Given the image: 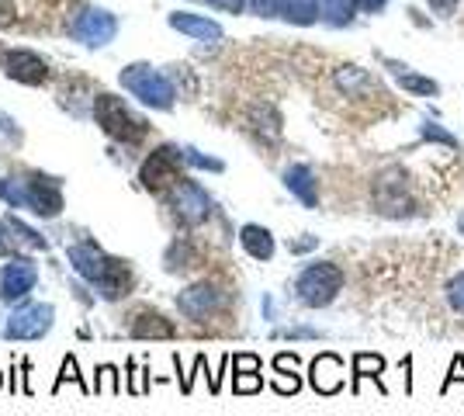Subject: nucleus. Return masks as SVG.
<instances>
[{"instance_id":"nucleus-1","label":"nucleus","mask_w":464,"mask_h":416,"mask_svg":"<svg viewBox=\"0 0 464 416\" xmlns=\"http://www.w3.org/2000/svg\"><path fill=\"white\" fill-rule=\"evenodd\" d=\"M66 257L73 264V271L83 281H91L104 298L118 302V298L129 295V288H132V267L125 260L108 257L97 243H73L66 250Z\"/></svg>"},{"instance_id":"nucleus-2","label":"nucleus","mask_w":464,"mask_h":416,"mask_svg":"<svg viewBox=\"0 0 464 416\" xmlns=\"http://www.w3.org/2000/svg\"><path fill=\"white\" fill-rule=\"evenodd\" d=\"M343 292V271L333 260H315L305 264L302 275L295 277V295L309 309H326Z\"/></svg>"},{"instance_id":"nucleus-3","label":"nucleus","mask_w":464,"mask_h":416,"mask_svg":"<svg viewBox=\"0 0 464 416\" xmlns=\"http://www.w3.org/2000/svg\"><path fill=\"white\" fill-rule=\"evenodd\" d=\"M121 87L125 91H132L142 104H150L156 111H167V108H174V83L163 77L160 70L153 66H146V63H136V66H129V70H121Z\"/></svg>"},{"instance_id":"nucleus-4","label":"nucleus","mask_w":464,"mask_h":416,"mask_svg":"<svg viewBox=\"0 0 464 416\" xmlns=\"http://www.w3.org/2000/svg\"><path fill=\"white\" fill-rule=\"evenodd\" d=\"M94 119L108 136L121 139V142H139V139L146 136V121L136 119L129 111V104L121 98H111V94H97Z\"/></svg>"},{"instance_id":"nucleus-5","label":"nucleus","mask_w":464,"mask_h":416,"mask_svg":"<svg viewBox=\"0 0 464 416\" xmlns=\"http://www.w3.org/2000/svg\"><path fill=\"white\" fill-rule=\"evenodd\" d=\"M374 205L388 218H409L416 216V201L409 195L406 174L399 167H388L374 178Z\"/></svg>"},{"instance_id":"nucleus-6","label":"nucleus","mask_w":464,"mask_h":416,"mask_svg":"<svg viewBox=\"0 0 464 416\" xmlns=\"http://www.w3.org/2000/svg\"><path fill=\"white\" fill-rule=\"evenodd\" d=\"M53 319H56V309H53L49 302L21 305L18 313H11V319L4 323V337L7 340H39L53 330Z\"/></svg>"},{"instance_id":"nucleus-7","label":"nucleus","mask_w":464,"mask_h":416,"mask_svg":"<svg viewBox=\"0 0 464 416\" xmlns=\"http://www.w3.org/2000/svg\"><path fill=\"white\" fill-rule=\"evenodd\" d=\"M180 163H184V150H177V146H160L156 153H150V160L142 163V188H150V191H160V188H174L177 180H180Z\"/></svg>"},{"instance_id":"nucleus-8","label":"nucleus","mask_w":464,"mask_h":416,"mask_svg":"<svg viewBox=\"0 0 464 416\" xmlns=\"http://www.w3.org/2000/svg\"><path fill=\"white\" fill-rule=\"evenodd\" d=\"M170 201H174V212L188 226H198V222H205V218L212 216V195L201 184H194V180H177L174 191H170Z\"/></svg>"},{"instance_id":"nucleus-9","label":"nucleus","mask_w":464,"mask_h":416,"mask_svg":"<svg viewBox=\"0 0 464 416\" xmlns=\"http://www.w3.org/2000/svg\"><path fill=\"white\" fill-rule=\"evenodd\" d=\"M39 285V267L28 257H14L0 267V298L4 302H18Z\"/></svg>"},{"instance_id":"nucleus-10","label":"nucleus","mask_w":464,"mask_h":416,"mask_svg":"<svg viewBox=\"0 0 464 416\" xmlns=\"http://www.w3.org/2000/svg\"><path fill=\"white\" fill-rule=\"evenodd\" d=\"M222 302H226V292L212 281H201V285H191L188 292L177 295V309L188 319H208L222 309Z\"/></svg>"},{"instance_id":"nucleus-11","label":"nucleus","mask_w":464,"mask_h":416,"mask_svg":"<svg viewBox=\"0 0 464 416\" xmlns=\"http://www.w3.org/2000/svg\"><path fill=\"white\" fill-rule=\"evenodd\" d=\"M70 32H73V39L83 42V45H108V42L115 39L118 21L111 18L108 11H83V15H77V21L70 24Z\"/></svg>"},{"instance_id":"nucleus-12","label":"nucleus","mask_w":464,"mask_h":416,"mask_svg":"<svg viewBox=\"0 0 464 416\" xmlns=\"http://www.w3.org/2000/svg\"><path fill=\"white\" fill-rule=\"evenodd\" d=\"M24 208L35 212L42 218L59 216L63 208V195H59V184L53 178H28L24 180Z\"/></svg>"},{"instance_id":"nucleus-13","label":"nucleus","mask_w":464,"mask_h":416,"mask_svg":"<svg viewBox=\"0 0 464 416\" xmlns=\"http://www.w3.org/2000/svg\"><path fill=\"white\" fill-rule=\"evenodd\" d=\"M309 382L319 396H336V392L343 389V361L336 354H329V351L319 357H312Z\"/></svg>"},{"instance_id":"nucleus-14","label":"nucleus","mask_w":464,"mask_h":416,"mask_svg":"<svg viewBox=\"0 0 464 416\" xmlns=\"http://www.w3.org/2000/svg\"><path fill=\"white\" fill-rule=\"evenodd\" d=\"M129 334L136 340H174L177 330L174 323L163 316V313H156V309H139L132 323H129Z\"/></svg>"},{"instance_id":"nucleus-15","label":"nucleus","mask_w":464,"mask_h":416,"mask_svg":"<svg viewBox=\"0 0 464 416\" xmlns=\"http://www.w3.org/2000/svg\"><path fill=\"white\" fill-rule=\"evenodd\" d=\"M7 77L11 80H21V83H45L49 77V70H45V63L35 56V53H28V49H11L7 53Z\"/></svg>"},{"instance_id":"nucleus-16","label":"nucleus","mask_w":464,"mask_h":416,"mask_svg":"<svg viewBox=\"0 0 464 416\" xmlns=\"http://www.w3.org/2000/svg\"><path fill=\"white\" fill-rule=\"evenodd\" d=\"M285 188H288L295 198L302 201L305 208H315L319 205V184H315V174L305 163H295L285 170Z\"/></svg>"},{"instance_id":"nucleus-17","label":"nucleus","mask_w":464,"mask_h":416,"mask_svg":"<svg viewBox=\"0 0 464 416\" xmlns=\"http://www.w3.org/2000/svg\"><path fill=\"white\" fill-rule=\"evenodd\" d=\"M385 66L392 70V77L399 80V87H402V91H409V94H420V98H437V94H440V83H437V80L420 77L416 70H409L406 63L385 60Z\"/></svg>"},{"instance_id":"nucleus-18","label":"nucleus","mask_w":464,"mask_h":416,"mask_svg":"<svg viewBox=\"0 0 464 416\" xmlns=\"http://www.w3.org/2000/svg\"><path fill=\"white\" fill-rule=\"evenodd\" d=\"M170 28H177V32H184V35L201 39V42H218V39H222V24H215L212 18H201V15H188V11H177V15H170Z\"/></svg>"},{"instance_id":"nucleus-19","label":"nucleus","mask_w":464,"mask_h":416,"mask_svg":"<svg viewBox=\"0 0 464 416\" xmlns=\"http://www.w3.org/2000/svg\"><path fill=\"white\" fill-rule=\"evenodd\" d=\"M239 243H243V250L250 254L253 260H271L274 257V237L271 229H264V226H243L239 229Z\"/></svg>"},{"instance_id":"nucleus-20","label":"nucleus","mask_w":464,"mask_h":416,"mask_svg":"<svg viewBox=\"0 0 464 416\" xmlns=\"http://www.w3.org/2000/svg\"><path fill=\"white\" fill-rule=\"evenodd\" d=\"M382 372H385V357L382 354H353V382H350V389L353 392H361V382L364 378H374L378 385H382ZM385 389V385H382Z\"/></svg>"},{"instance_id":"nucleus-21","label":"nucleus","mask_w":464,"mask_h":416,"mask_svg":"<svg viewBox=\"0 0 464 416\" xmlns=\"http://www.w3.org/2000/svg\"><path fill=\"white\" fill-rule=\"evenodd\" d=\"M277 15L291 24H315L319 21V0H277Z\"/></svg>"},{"instance_id":"nucleus-22","label":"nucleus","mask_w":464,"mask_h":416,"mask_svg":"<svg viewBox=\"0 0 464 416\" xmlns=\"http://www.w3.org/2000/svg\"><path fill=\"white\" fill-rule=\"evenodd\" d=\"M336 87L350 94V98H361L364 91L374 87V80L368 77V70H361V66H340L336 70Z\"/></svg>"},{"instance_id":"nucleus-23","label":"nucleus","mask_w":464,"mask_h":416,"mask_svg":"<svg viewBox=\"0 0 464 416\" xmlns=\"http://www.w3.org/2000/svg\"><path fill=\"white\" fill-rule=\"evenodd\" d=\"M353 7H357V0H319V15H323V21H329L333 28L350 24Z\"/></svg>"},{"instance_id":"nucleus-24","label":"nucleus","mask_w":464,"mask_h":416,"mask_svg":"<svg viewBox=\"0 0 464 416\" xmlns=\"http://www.w3.org/2000/svg\"><path fill=\"white\" fill-rule=\"evenodd\" d=\"M66 382L80 385V392H83V396H91V392H94V385H87V382H83V375H80L77 357H73V354H66V361H63V368H59V378H56V385H53V392H59Z\"/></svg>"},{"instance_id":"nucleus-25","label":"nucleus","mask_w":464,"mask_h":416,"mask_svg":"<svg viewBox=\"0 0 464 416\" xmlns=\"http://www.w3.org/2000/svg\"><path fill=\"white\" fill-rule=\"evenodd\" d=\"M0 201H7L11 208H24V178L0 180Z\"/></svg>"},{"instance_id":"nucleus-26","label":"nucleus","mask_w":464,"mask_h":416,"mask_svg":"<svg viewBox=\"0 0 464 416\" xmlns=\"http://www.w3.org/2000/svg\"><path fill=\"white\" fill-rule=\"evenodd\" d=\"M94 392H111V396H118V392H121V378H118L115 364H101V368H97Z\"/></svg>"},{"instance_id":"nucleus-27","label":"nucleus","mask_w":464,"mask_h":416,"mask_svg":"<svg viewBox=\"0 0 464 416\" xmlns=\"http://www.w3.org/2000/svg\"><path fill=\"white\" fill-rule=\"evenodd\" d=\"M7 229H11V233H18V237H21V243H28V247H35V250H49V239H45V237H39V233H35V229H28V226H24V222H21V218L7 216Z\"/></svg>"},{"instance_id":"nucleus-28","label":"nucleus","mask_w":464,"mask_h":416,"mask_svg":"<svg viewBox=\"0 0 464 416\" xmlns=\"http://www.w3.org/2000/svg\"><path fill=\"white\" fill-rule=\"evenodd\" d=\"M423 139L426 142H440V146H447V150H461L458 136H450L444 125H437V121H423Z\"/></svg>"},{"instance_id":"nucleus-29","label":"nucleus","mask_w":464,"mask_h":416,"mask_svg":"<svg viewBox=\"0 0 464 416\" xmlns=\"http://www.w3.org/2000/svg\"><path fill=\"white\" fill-rule=\"evenodd\" d=\"M447 302H450V309H454L458 316H464V271L450 277V285H447Z\"/></svg>"},{"instance_id":"nucleus-30","label":"nucleus","mask_w":464,"mask_h":416,"mask_svg":"<svg viewBox=\"0 0 464 416\" xmlns=\"http://www.w3.org/2000/svg\"><path fill=\"white\" fill-rule=\"evenodd\" d=\"M184 163L201 167V170H215V174H222V160L205 157V153H198V150H191V146H184Z\"/></svg>"},{"instance_id":"nucleus-31","label":"nucleus","mask_w":464,"mask_h":416,"mask_svg":"<svg viewBox=\"0 0 464 416\" xmlns=\"http://www.w3.org/2000/svg\"><path fill=\"white\" fill-rule=\"evenodd\" d=\"M260 389H264L260 372H256V375H236L232 378V392H236V396H250V392H260Z\"/></svg>"},{"instance_id":"nucleus-32","label":"nucleus","mask_w":464,"mask_h":416,"mask_svg":"<svg viewBox=\"0 0 464 416\" xmlns=\"http://www.w3.org/2000/svg\"><path fill=\"white\" fill-rule=\"evenodd\" d=\"M232 368H236V375H256V372H260V357L256 354H236L232 357Z\"/></svg>"},{"instance_id":"nucleus-33","label":"nucleus","mask_w":464,"mask_h":416,"mask_svg":"<svg viewBox=\"0 0 464 416\" xmlns=\"http://www.w3.org/2000/svg\"><path fill=\"white\" fill-rule=\"evenodd\" d=\"M146 375H150V372H139L136 361H129V392H132V396H142V392L150 389Z\"/></svg>"},{"instance_id":"nucleus-34","label":"nucleus","mask_w":464,"mask_h":416,"mask_svg":"<svg viewBox=\"0 0 464 416\" xmlns=\"http://www.w3.org/2000/svg\"><path fill=\"white\" fill-rule=\"evenodd\" d=\"M298 389H302V382H298V375H295V372L274 378V392H281V396H295Z\"/></svg>"},{"instance_id":"nucleus-35","label":"nucleus","mask_w":464,"mask_h":416,"mask_svg":"<svg viewBox=\"0 0 464 416\" xmlns=\"http://www.w3.org/2000/svg\"><path fill=\"white\" fill-rule=\"evenodd\" d=\"M454 382H461V385H464V357H461V354H458V357H454V361H450V375H447L444 389H440L444 396H447V392H450V385H454Z\"/></svg>"},{"instance_id":"nucleus-36","label":"nucleus","mask_w":464,"mask_h":416,"mask_svg":"<svg viewBox=\"0 0 464 416\" xmlns=\"http://www.w3.org/2000/svg\"><path fill=\"white\" fill-rule=\"evenodd\" d=\"M274 372H277V375L298 372V354H277L274 357Z\"/></svg>"},{"instance_id":"nucleus-37","label":"nucleus","mask_w":464,"mask_h":416,"mask_svg":"<svg viewBox=\"0 0 464 416\" xmlns=\"http://www.w3.org/2000/svg\"><path fill=\"white\" fill-rule=\"evenodd\" d=\"M315 247H319V237H309V233H305V237H298V239H291V243H288L291 254H309V250H315Z\"/></svg>"},{"instance_id":"nucleus-38","label":"nucleus","mask_w":464,"mask_h":416,"mask_svg":"<svg viewBox=\"0 0 464 416\" xmlns=\"http://www.w3.org/2000/svg\"><path fill=\"white\" fill-rule=\"evenodd\" d=\"M0 136L7 139V142H14V146H18V142H21L18 125H14V119H7V115H4V111H0Z\"/></svg>"},{"instance_id":"nucleus-39","label":"nucleus","mask_w":464,"mask_h":416,"mask_svg":"<svg viewBox=\"0 0 464 416\" xmlns=\"http://www.w3.org/2000/svg\"><path fill=\"white\" fill-rule=\"evenodd\" d=\"M281 337H288V340H315V337H319V330H312V326H291V330H285Z\"/></svg>"},{"instance_id":"nucleus-40","label":"nucleus","mask_w":464,"mask_h":416,"mask_svg":"<svg viewBox=\"0 0 464 416\" xmlns=\"http://www.w3.org/2000/svg\"><path fill=\"white\" fill-rule=\"evenodd\" d=\"M458 4H461V0H430V7H433L440 18H450V15L458 11Z\"/></svg>"},{"instance_id":"nucleus-41","label":"nucleus","mask_w":464,"mask_h":416,"mask_svg":"<svg viewBox=\"0 0 464 416\" xmlns=\"http://www.w3.org/2000/svg\"><path fill=\"white\" fill-rule=\"evenodd\" d=\"M253 11L256 15H264V18H271V15H277V0H250Z\"/></svg>"},{"instance_id":"nucleus-42","label":"nucleus","mask_w":464,"mask_h":416,"mask_svg":"<svg viewBox=\"0 0 464 416\" xmlns=\"http://www.w3.org/2000/svg\"><path fill=\"white\" fill-rule=\"evenodd\" d=\"M14 24V4L11 0H0V28Z\"/></svg>"},{"instance_id":"nucleus-43","label":"nucleus","mask_w":464,"mask_h":416,"mask_svg":"<svg viewBox=\"0 0 464 416\" xmlns=\"http://www.w3.org/2000/svg\"><path fill=\"white\" fill-rule=\"evenodd\" d=\"M212 4H215V7H222V11H232V15H239V11H243L250 0H212Z\"/></svg>"},{"instance_id":"nucleus-44","label":"nucleus","mask_w":464,"mask_h":416,"mask_svg":"<svg viewBox=\"0 0 464 416\" xmlns=\"http://www.w3.org/2000/svg\"><path fill=\"white\" fill-rule=\"evenodd\" d=\"M385 4H388V0H357V7H361V11H368V15H374V11H382Z\"/></svg>"},{"instance_id":"nucleus-45","label":"nucleus","mask_w":464,"mask_h":416,"mask_svg":"<svg viewBox=\"0 0 464 416\" xmlns=\"http://www.w3.org/2000/svg\"><path fill=\"white\" fill-rule=\"evenodd\" d=\"M458 233H461V237H464V212H461V216H458Z\"/></svg>"},{"instance_id":"nucleus-46","label":"nucleus","mask_w":464,"mask_h":416,"mask_svg":"<svg viewBox=\"0 0 464 416\" xmlns=\"http://www.w3.org/2000/svg\"><path fill=\"white\" fill-rule=\"evenodd\" d=\"M0 389H4V372H0Z\"/></svg>"}]
</instances>
